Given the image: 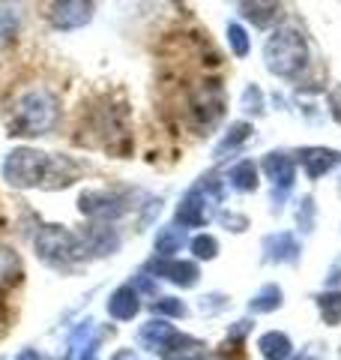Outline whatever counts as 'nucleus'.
Returning <instances> with one entry per match:
<instances>
[{
	"label": "nucleus",
	"instance_id": "1",
	"mask_svg": "<svg viewBox=\"0 0 341 360\" xmlns=\"http://www.w3.org/2000/svg\"><path fill=\"white\" fill-rule=\"evenodd\" d=\"M60 117V103L48 87H27L13 99V117H9V135H48Z\"/></svg>",
	"mask_w": 341,
	"mask_h": 360
},
{
	"label": "nucleus",
	"instance_id": "2",
	"mask_svg": "<svg viewBox=\"0 0 341 360\" xmlns=\"http://www.w3.org/2000/svg\"><path fill=\"white\" fill-rule=\"evenodd\" d=\"M264 60L272 75L290 78L305 66V39L300 30L293 27H279L269 33L264 45Z\"/></svg>",
	"mask_w": 341,
	"mask_h": 360
},
{
	"label": "nucleus",
	"instance_id": "3",
	"mask_svg": "<svg viewBox=\"0 0 341 360\" xmlns=\"http://www.w3.org/2000/svg\"><path fill=\"white\" fill-rule=\"evenodd\" d=\"M222 201V184L215 177H201L198 186H192L186 198L177 205V225L180 229H203L215 207Z\"/></svg>",
	"mask_w": 341,
	"mask_h": 360
},
{
	"label": "nucleus",
	"instance_id": "4",
	"mask_svg": "<svg viewBox=\"0 0 341 360\" xmlns=\"http://www.w3.org/2000/svg\"><path fill=\"white\" fill-rule=\"evenodd\" d=\"M48 160L51 156L36 148H15L13 153H6V160H4V180L13 189L39 186L45 174H48Z\"/></svg>",
	"mask_w": 341,
	"mask_h": 360
},
{
	"label": "nucleus",
	"instance_id": "5",
	"mask_svg": "<svg viewBox=\"0 0 341 360\" xmlns=\"http://www.w3.org/2000/svg\"><path fill=\"white\" fill-rule=\"evenodd\" d=\"M33 250L51 267H63L81 255V240L66 225H42L33 238Z\"/></svg>",
	"mask_w": 341,
	"mask_h": 360
},
{
	"label": "nucleus",
	"instance_id": "6",
	"mask_svg": "<svg viewBox=\"0 0 341 360\" xmlns=\"http://www.w3.org/2000/svg\"><path fill=\"white\" fill-rule=\"evenodd\" d=\"M225 115V90L219 82H203L189 96V117L198 129H210Z\"/></svg>",
	"mask_w": 341,
	"mask_h": 360
},
{
	"label": "nucleus",
	"instance_id": "7",
	"mask_svg": "<svg viewBox=\"0 0 341 360\" xmlns=\"http://www.w3.org/2000/svg\"><path fill=\"white\" fill-rule=\"evenodd\" d=\"M78 210L84 213V217L96 219V222H114L120 219L123 213L129 210L126 198L117 195V193H105V189H87V193L78 195Z\"/></svg>",
	"mask_w": 341,
	"mask_h": 360
},
{
	"label": "nucleus",
	"instance_id": "8",
	"mask_svg": "<svg viewBox=\"0 0 341 360\" xmlns=\"http://www.w3.org/2000/svg\"><path fill=\"white\" fill-rule=\"evenodd\" d=\"M177 340H180V333L174 330V324H168L162 319L147 321L144 328L138 330V342L147 348V352H159V354H165V357L177 348Z\"/></svg>",
	"mask_w": 341,
	"mask_h": 360
},
{
	"label": "nucleus",
	"instance_id": "9",
	"mask_svg": "<svg viewBox=\"0 0 341 360\" xmlns=\"http://www.w3.org/2000/svg\"><path fill=\"white\" fill-rule=\"evenodd\" d=\"M93 18V4H78V0H63V4L48 6V21L57 30H78Z\"/></svg>",
	"mask_w": 341,
	"mask_h": 360
},
{
	"label": "nucleus",
	"instance_id": "10",
	"mask_svg": "<svg viewBox=\"0 0 341 360\" xmlns=\"http://www.w3.org/2000/svg\"><path fill=\"white\" fill-rule=\"evenodd\" d=\"M147 270H153L156 276L170 279L180 288H192L198 283V264L195 262H170V258H150L147 262Z\"/></svg>",
	"mask_w": 341,
	"mask_h": 360
},
{
	"label": "nucleus",
	"instance_id": "11",
	"mask_svg": "<svg viewBox=\"0 0 341 360\" xmlns=\"http://www.w3.org/2000/svg\"><path fill=\"white\" fill-rule=\"evenodd\" d=\"M264 258L267 262H276V264L297 262L300 258V243L293 240V234H288V231L267 234L264 238Z\"/></svg>",
	"mask_w": 341,
	"mask_h": 360
},
{
	"label": "nucleus",
	"instance_id": "12",
	"mask_svg": "<svg viewBox=\"0 0 341 360\" xmlns=\"http://www.w3.org/2000/svg\"><path fill=\"white\" fill-rule=\"evenodd\" d=\"M141 309V300H138V291L132 285H120L114 295L108 297V315L114 321H132Z\"/></svg>",
	"mask_w": 341,
	"mask_h": 360
},
{
	"label": "nucleus",
	"instance_id": "13",
	"mask_svg": "<svg viewBox=\"0 0 341 360\" xmlns=\"http://www.w3.org/2000/svg\"><path fill=\"white\" fill-rule=\"evenodd\" d=\"M84 250L96 252V255H111L120 250V234L108 229V225H93V229L87 231V238L81 240V252Z\"/></svg>",
	"mask_w": 341,
	"mask_h": 360
},
{
	"label": "nucleus",
	"instance_id": "14",
	"mask_svg": "<svg viewBox=\"0 0 341 360\" xmlns=\"http://www.w3.org/2000/svg\"><path fill=\"white\" fill-rule=\"evenodd\" d=\"M341 160V156L335 150H323V148H302L300 150V162L305 168V174H309L312 180L321 177L323 172H329L335 162Z\"/></svg>",
	"mask_w": 341,
	"mask_h": 360
},
{
	"label": "nucleus",
	"instance_id": "15",
	"mask_svg": "<svg viewBox=\"0 0 341 360\" xmlns=\"http://www.w3.org/2000/svg\"><path fill=\"white\" fill-rule=\"evenodd\" d=\"M264 172H267V177L276 184L281 193L284 189H290V184H293V162H290V156H284V153H267L264 156Z\"/></svg>",
	"mask_w": 341,
	"mask_h": 360
},
{
	"label": "nucleus",
	"instance_id": "16",
	"mask_svg": "<svg viewBox=\"0 0 341 360\" xmlns=\"http://www.w3.org/2000/svg\"><path fill=\"white\" fill-rule=\"evenodd\" d=\"M186 246V229L180 225H165V229L156 231V240H153V250L159 252V258H170L174 252H180Z\"/></svg>",
	"mask_w": 341,
	"mask_h": 360
},
{
	"label": "nucleus",
	"instance_id": "17",
	"mask_svg": "<svg viewBox=\"0 0 341 360\" xmlns=\"http://www.w3.org/2000/svg\"><path fill=\"white\" fill-rule=\"evenodd\" d=\"M255 129H252V123H246V120H236V123H231L227 127V132H225V139L215 144V150H213V156L215 160H225V153H234L236 148H243V144L248 141V135H252Z\"/></svg>",
	"mask_w": 341,
	"mask_h": 360
},
{
	"label": "nucleus",
	"instance_id": "18",
	"mask_svg": "<svg viewBox=\"0 0 341 360\" xmlns=\"http://www.w3.org/2000/svg\"><path fill=\"white\" fill-rule=\"evenodd\" d=\"M258 348H260V354H264V360H288L290 352H293L290 340H288V336H284L281 330L264 333V336L258 340Z\"/></svg>",
	"mask_w": 341,
	"mask_h": 360
},
{
	"label": "nucleus",
	"instance_id": "19",
	"mask_svg": "<svg viewBox=\"0 0 341 360\" xmlns=\"http://www.w3.org/2000/svg\"><path fill=\"white\" fill-rule=\"evenodd\" d=\"M25 276V267H21V258L13 246H4L0 243V288L4 285H13Z\"/></svg>",
	"mask_w": 341,
	"mask_h": 360
},
{
	"label": "nucleus",
	"instance_id": "20",
	"mask_svg": "<svg viewBox=\"0 0 341 360\" xmlns=\"http://www.w3.org/2000/svg\"><path fill=\"white\" fill-rule=\"evenodd\" d=\"M227 180H231V186L236 189V193H255L258 189V168L252 160H243L236 162L231 168V174H227Z\"/></svg>",
	"mask_w": 341,
	"mask_h": 360
},
{
	"label": "nucleus",
	"instance_id": "21",
	"mask_svg": "<svg viewBox=\"0 0 341 360\" xmlns=\"http://www.w3.org/2000/svg\"><path fill=\"white\" fill-rule=\"evenodd\" d=\"M240 9L255 27H269V25H276V21L281 18V6L279 4H243Z\"/></svg>",
	"mask_w": 341,
	"mask_h": 360
},
{
	"label": "nucleus",
	"instance_id": "22",
	"mask_svg": "<svg viewBox=\"0 0 341 360\" xmlns=\"http://www.w3.org/2000/svg\"><path fill=\"white\" fill-rule=\"evenodd\" d=\"M281 300H284V295H281V288L276 285V283H269V285H264L258 291V295L248 300V309L252 312H258V315H264V312H272V309H279L281 307Z\"/></svg>",
	"mask_w": 341,
	"mask_h": 360
},
{
	"label": "nucleus",
	"instance_id": "23",
	"mask_svg": "<svg viewBox=\"0 0 341 360\" xmlns=\"http://www.w3.org/2000/svg\"><path fill=\"white\" fill-rule=\"evenodd\" d=\"M18 25H21V15L18 9L13 6H0V45H6L9 39L18 33Z\"/></svg>",
	"mask_w": 341,
	"mask_h": 360
},
{
	"label": "nucleus",
	"instance_id": "24",
	"mask_svg": "<svg viewBox=\"0 0 341 360\" xmlns=\"http://www.w3.org/2000/svg\"><path fill=\"white\" fill-rule=\"evenodd\" d=\"M192 252H195V258L210 262V258L219 255V240H215L213 234H198V238L192 240Z\"/></svg>",
	"mask_w": 341,
	"mask_h": 360
},
{
	"label": "nucleus",
	"instance_id": "25",
	"mask_svg": "<svg viewBox=\"0 0 341 360\" xmlns=\"http://www.w3.org/2000/svg\"><path fill=\"white\" fill-rule=\"evenodd\" d=\"M227 42H231V49H234L236 58H246L248 49H252V42H248V33L240 25H227Z\"/></svg>",
	"mask_w": 341,
	"mask_h": 360
},
{
	"label": "nucleus",
	"instance_id": "26",
	"mask_svg": "<svg viewBox=\"0 0 341 360\" xmlns=\"http://www.w3.org/2000/svg\"><path fill=\"white\" fill-rule=\"evenodd\" d=\"M243 111H248V115H264V94H260L258 84H248L243 90Z\"/></svg>",
	"mask_w": 341,
	"mask_h": 360
},
{
	"label": "nucleus",
	"instance_id": "27",
	"mask_svg": "<svg viewBox=\"0 0 341 360\" xmlns=\"http://www.w3.org/2000/svg\"><path fill=\"white\" fill-rule=\"evenodd\" d=\"M317 307H321L323 319L329 324H338L341 321V295H323L321 300H317Z\"/></svg>",
	"mask_w": 341,
	"mask_h": 360
},
{
	"label": "nucleus",
	"instance_id": "28",
	"mask_svg": "<svg viewBox=\"0 0 341 360\" xmlns=\"http://www.w3.org/2000/svg\"><path fill=\"white\" fill-rule=\"evenodd\" d=\"M153 312H159V315H170V319H183V315H186V303H183V300H177V297H162V300H156V303H153Z\"/></svg>",
	"mask_w": 341,
	"mask_h": 360
},
{
	"label": "nucleus",
	"instance_id": "29",
	"mask_svg": "<svg viewBox=\"0 0 341 360\" xmlns=\"http://www.w3.org/2000/svg\"><path fill=\"white\" fill-rule=\"evenodd\" d=\"M227 307V297L225 295H207V297H201V312L203 315H215V312H222Z\"/></svg>",
	"mask_w": 341,
	"mask_h": 360
},
{
	"label": "nucleus",
	"instance_id": "30",
	"mask_svg": "<svg viewBox=\"0 0 341 360\" xmlns=\"http://www.w3.org/2000/svg\"><path fill=\"white\" fill-rule=\"evenodd\" d=\"M297 222L302 231H312V198H302V205L297 210Z\"/></svg>",
	"mask_w": 341,
	"mask_h": 360
},
{
	"label": "nucleus",
	"instance_id": "31",
	"mask_svg": "<svg viewBox=\"0 0 341 360\" xmlns=\"http://www.w3.org/2000/svg\"><path fill=\"white\" fill-rule=\"evenodd\" d=\"M222 222H225L231 231H246V229H248V219L243 217V213H225Z\"/></svg>",
	"mask_w": 341,
	"mask_h": 360
},
{
	"label": "nucleus",
	"instance_id": "32",
	"mask_svg": "<svg viewBox=\"0 0 341 360\" xmlns=\"http://www.w3.org/2000/svg\"><path fill=\"white\" fill-rule=\"evenodd\" d=\"M252 330V321H236L231 330H227V336H231V340H243V336Z\"/></svg>",
	"mask_w": 341,
	"mask_h": 360
},
{
	"label": "nucleus",
	"instance_id": "33",
	"mask_svg": "<svg viewBox=\"0 0 341 360\" xmlns=\"http://www.w3.org/2000/svg\"><path fill=\"white\" fill-rule=\"evenodd\" d=\"M96 354H99V340H93V342H90V345L84 348V354L78 357V360H96Z\"/></svg>",
	"mask_w": 341,
	"mask_h": 360
},
{
	"label": "nucleus",
	"instance_id": "34",
	"mask_svg": "<svg viewBox=\"0 0 341 360\" xmlns=\"http://www.w3.org/2000/svg\"><path fill=\"white\" fill-rule=\"evenodd\" d=\"M111 360H141V357H138V354H135V352H132V348H120V352H117V354H114Z\"/></svg>",
	"mask_w": 341,
	"mask_h": 360
},
{
	"label": "nucleus",
	"instance_id": "35",
	"mask_svg": "<svg viewBox=\"0 0 341 360\" xmlns=\"http://www.w3.org/2000/svg\"><path fill=\"white\" fill-rule=\"evenodd\" d=\"M138 288H141V291H150V295H153V291H156V283H153L150 276H144V274H141V276H138Z\"/></svg>",
	"mask_w": 341,
	"mask_h": 360
},
{
	"label": "nucleus",
	"instance_id": "36",
	"mask_svg": "<svg viewBox=\"0 0 341 360\" xmlns=\"http://www.w3.org/2000/svg\"><path fill=\"white\" fill-rule=\"evenodd\" d=\"M15 360H42V354H39V352H33V348H25V352H18Z\"/></svg>",
	"mask_w": 341,
	"mask_h": 360
},
{
	"label": "nucleus",
	"instance_id": "37",
	"mask_svg": "<svg viewBox=\"0 0 341 360\" xmlns=\"http://www.w3.org/2000/svg\"><path fill=\"white\" fill-rule=\"evenodd\" d=\"M302 360H312V357H302Z\"/></svg>",
	"mask_w": 341,
	"mask_h": 360
}]
</instances>
